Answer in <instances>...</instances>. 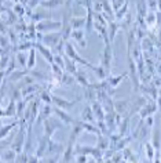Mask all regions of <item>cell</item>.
<instances>
[{"label":"cell","mask_w":161,"mask_h":163,"mask_svg":"<svg viewBox=\"0 0 161 163\" xmlns=\"http://www.w3.org/2000/svg\"><path fill=\"white\" fill-rule=\"evenodd\" d=\"M62 37H61V33H50V35H45L43 37V43L45 46L48 47H57L59 43L62 42Z\"/></svg>","instance_id":"6da1fadb"},{"label":"cell","mask_w":161,"mask_h":163,"mask_svg":"<svg viewBox=\"0 0 161 163\" xmlns=\"http://www.w3.org/2000/svg\"><path fill=\"white\" fill-rule=\"evenodd\" d=\"M110 64H112V46H110V43H107L106 47H105V51H103V58H102V66L107 73L110 72Z\"/></svg>","instance_id":"7a4b0ae2"},{"label":"cell","mask_w":161,"mask_h":163,"mask_svg":"<svg viewBox=\"0 0 161 163\" xmlns=\"http://www.w3.org/2000/svg\"><path fill=\"white\" fill-rule=\"evenodd\" d=\"M62 22H47V21H43V22H40V24H37L36 25V29L37 30H48V29H61L62 28Z\"/></svg>","instance_id":"3957f363"},{"label":"cell","mask_w":161,"mask_h":163,"mask_svg":"<svg viewBox=\"0 0 161 163\" xmlns=\"http://www.w3.org/2000/svg\"><path fill=\"white\" fill-rule=\"evenodd\" d=\"M61 127V124H55V122L52 120V119H47V120H44V130H45V136L47 137H51V134L54 133L55 129Z\"/></svg>","instance_id":"277c9868"},{"label":"cell","mask_w":161,"mask_h":163,"mask_svg":"<svg viewBox=\"0 0 161 163\" xmlns=\"http://www.w3.org/2000/svg\"><path fill=\"white\" fill-rule=\"evenodd\" d=\"M36 46H37V49L40 50V53H42L43 56L45 57V59H47V61H48L50 64L52 65V64H54V54H52V53L50 51L48 47H44L40 42H39V43H36Z\"/></svg>","instance_id":"5b68a950"},{"label":"cell","mask_w":161,"mask_h":163,"mask_svg":"<svg viewBox=\"0 0 161 163\" xmlns=\"http://www.w3.org/2000/svg\"><path fill=\"white\" fill-rule=\"evenodd\" d=\"M72 37H73L76 42L80 44V47H85L87 46V43H85V40H84V33H83V30L81 29H77V30H72Z\"/></svg>","instance_id":"8992f818"},{"label":"cell","mask_w":161,"mask_h":163,"mask_svg":"<svg viewBox=\"0 0 161 163\" xmlns=\"http://www.w3.org/2000/svg\"><path fill=\"white\" fill-rule=\"evenodd\" d=\"M22 144H23V129H21L18 136H17L15 142L13 144V149L17 153H20L21 151H22Z\"/></svg>","instance_id":"52a82bcc"},{"label":"cell","mask_w":161,"mask_h":163,"mask_svg":"<svg viewBox=\"0 0 161 163\" xmlns=\"http://www.w3.org/2000/svg\"><path fill=\"white\" fill-rule=\"evenodd\" d=\"M54 112H55V113H57V115H58L59 117H61V119H62V120L65 122V123H74L73 117H70V116H69L68 113H65V112L62 111L61 108L55 107V108H54ZM74 124H76V123H74Z\"/></svg>","instance_id":"ba28073f"},{"label":"cell","mask_w":161,"mask_h":163,"mask_svg":"<svg viewBox=\"0 0 161 163\" xmlns=\"http://www.w3.org/2000/svg\"><path fill=\"white\" fill-rule=\"evenodd\" d=\"M85 22H87V18H80V17L76 18V17H73V18L70 20V26H72V29L73 30H77V29H80Z\"/></svg>","instance_id":"9c48e42d"},{"label":"cell","mask_w":161,"mask_h":163,"mask_svg":"<svg viewBox=\"0 0 161 163\" xmlns=\"http://www.w3.org/2000/svg\"><path fill=\"white\" fill-rule=\"evenodd\" d=\"M81 116H83L84 120L94 122V111H92V108H91L90 105H87V107L83 109V112H81Z\"/></svg>","instance_id":"30bf717a"},{"label":"cell","mask_w":161,"mask_h":163,"mask_svg":"<svg viewBox=\"0 0 161 163\" xmlns=\"http://www.w3.org/2000/svg\"><path fill=\"white\" fill-rule=\"evenodd\" d=\"M15 155H17V152L10 148L8 151H3V156H2V160H3V162H7V160H8L10 163H13V160L15 159Z\"/></svg>","instance_id":"8fae6325"},{"label":"cell","mask_w":161,"mask_h":163,"mask_svg":"<svg viewBox=\"0 0 161 163\" xmlns=\"http://www.w3.org/2000/svg\"><path fill=\"white\" fill-rule=\"evenodd\" d=\"M156 104H149V105H145V107L141 109V117H142V120L145 119L147 115L151 113V111H156Z\"/></svg>","instance_id":"7c38bea8"},{"label":"cell","mask_w":161,"mask_h":163,"mask_svg":"<svg viewBox=\"0 0 161 163\" xmlns=\"http://www.w3.org/2000/svg\"><path fill=\"white\" fill-rule=\"evenodd\" d=\"M36 64V51L35 49H30L29 50V56H28V65H26V69H32Z\"/></svg>","instance_id":"4fadbf2b"},{"label":"cell","mask_w":161,"mask_h":163,"mask_svg":"<svg viewBox=\"0 0 161 163\" xmlns=\"http://www.w3.org/2000/svg\"><path fill=\"white\" fill-rule=\"evenodd\" d=\"M26 72H28V71H14L13 73H10V76H8V80H10V82L20 80V79H22L23 76L26 75Z\"/></svg>","instance_id":"5bb4252c"},{"label":"cell","mask_w":161,"mask_h":163,"mask_svg":"<svg viewBox=\"0 0 161 163\" xmlns=\"http://www.w3.org/2000/svg\"><path fill=\"white\" fill-rule=\"evenodd\" d=\"M92 111H94V113L97 115L98 119H101V120H103V119H105V113H103V111H102V107H101L98 102H94Z\"/></svg>","instance_id":"9a60e30c"},{"label":"cell","mask_w":161,"mask_h":163,"mask_svg":"<svg viewBox=\"0 0 161 163\" xmlns=\"http://www.w3.org/2000/svg\"><path fill=\"white\" fill-rule=\"evenodd\" d=\"M125 76H127V73H122V75L116 76V78H109V79H107V83H109L110 87H116L120 82L122 80V78H125Z\"/></svg>","instance_id":"2e32d148"},{"label":"cell","mask_w":161,"mask_h":163,"mask_svg":"<svg viewBox=\"0 0 161 163\" xmlns=\"http://www.w3.org/2000/svg\"><path fill=\"white\" fill-rule=\"evenodd\" d=\"M127 105H128V101H127V100H122V101H116V102H114V107L117 108V111H119V112H124V109L127 108Z\"/></svg>","instance_id":"e0dca14e"},{"label":"cell","mask_w":161,"mask_h":163,"mask_svg":"<svg viewBox=\"0 0 161 163\" xmlns=\"http://www.w3.org/2000/svg\"><path fill=\"white\" fill-rule=\"evenodd\" d=\"M54 64H58V65L61 66L62 69H66V65H65V59H62L61 56H58V54H55V56H54Z\"/></svg>","instance_id":"ac0fdd59"},{"label":"cell","mask_w":161,"mask_h":163,"mask_svg":"<svg viewBox=\"0 0 161 163\" xmlns=\"http://www.w3.org/2000/svg\"><path fill=\"white\" fill-rule=\"evenodd\" d=\"M117 29H119V25H117L116 22H112V24H110V40L114 39Z\"/></svg>","instance_id":"d6986e66"},{"label":"cell","mask_w":161,"mask_h":163,"mask_svg":"<svg viewBox=\"0 0 161 163\" xmlns=\"http://www.w3.org/2000/svg\"><path fill=\"white\" fill-rule=\"evenodd\" d=\"M13 11H14V13H17L18 15H23V14H25V8H23V7H21L20 3H17L15 6H14Z\"/></svg>","instance_id":"ffe728a7"},{"label":"cell","mask_w":161,"mask_h":163,"mask_svg":"<svg viewBox=\"0 0 161 163\" xmlns=\"http://www.w3.org/2000/svg\"><path fill=\"white\" fill-rule=\"evenodd\" d=\"M127 8H128V3H125L124 6H122V8H120V10L116 13V17H117V18H122V17L125 15Z\"/></svg>","instance_id":"44dd1931"},{"label":"cell","mask_w":161,"mask_h":163,"mask_svg":"<svg viewBox=\"0 0 161 163\" xmlns=\"http://www.w3.org/2000/svg\"><path fill=\"white\" fill-rule=\"evenodd\" d=\"M61 2H50V3H47V2H42L40 3V6L42 7H57V6H61Z\"/></svg>","instance_id":"7402d4cb"},{"label":"cell","mask_w":161,"mask_h":163,"mask_svg":"<svg viewBox=\"0 0 161 163\" xmlns=\"http://www.w3.org/2000/svg\"><path fill=\"white\" fill-rule=\"evenodd\" d=\"M107 144H109V141H107L106 138H103L102 136H99V145H98V147H101V149H106Z\"/></svg>","instance_id":"603a6c76"},{"label":"cell","mask_w":161,"mask_h":163,"mask_svg":"<svg viewBox=\"0 0 161 163\" xmlns=\"http://www.w3.org/2000/svg\"><path fill=\"white\" fill-rule=\"evenodd\" d=\"M146 152H147L149 159H153V156H154V151H153L151 144H146Z\"/></svg>","instance_id":"cb8c5ba5"},{"label":"cell","mask_w":161,"mask_h":163,"mask_svg":"<svg viewBox=\"0 0 161 163\" xmlns=\"http://www.w3.org/2000/svg\"><path fill=\"white\" fill-rule=\"evenodd\" d=\"M28 163H40V160L36 155H32V156L28 158Z\"/></svg>","instance_id":"d4e9b609"},{"label":"cell","mask_w":161,"mask_h":163,"mask_svg":"<svg viewBox=\"0 0 161 163\" xmlns=\"http://www.w3.org/2000/svg\"><path fill=\"white\" fill-rule=\"evenodd\" d=\"M17 57H18V59H20L21 64H26V65H28V62H26V58L22 56V53H18V54H17Z\"/></svg>","instance_id":"484cf974"},{"label":"cell","mask_w":161,"mask_h":163,"mask_svg":"<svg viewBox=\"0 0 161 163\" xmlns=\"http://www.w3.org/2000/svg\"><path fill=\"white\" fill-rule=\"evenodd\" d=\"M160 95H161V90H160Z\"/></svg>","instance_id":"4316f807"}]
</instances>
